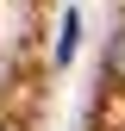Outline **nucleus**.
Returning <instances> with one entry per match:
<instances>
[{"instance_id":"nucleus-1","label":"nucleus","mask_w":125,"mask_h":131,"mask_svg":"<svg viewBox=\"0 0 125 131\" xmlns=\"http://www.w3.org/2000/svg\"><path fill=\"white\" fill-rule=\"evenodd\" d=\"M106 75H113V81H125V19L113 25V38H106Z\"/></svg>"},{"instance_id":"nucleus-2","label":"nucleus","mask_w":125,"mask_h":131,"mask_svg":"<svg viewBox=\"0 0 125 131\" xmlns=\"http://www.w3.org/2000/svg\"><path fill=\"white\" fill-rule=\"evenodd\" d=\"M75 31H81V25H75V13H69V19H62V38H56V62L75 56Z\"/></svg>"}]
</instances>
